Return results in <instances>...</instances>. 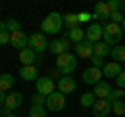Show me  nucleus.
<instances>
[{
	"instance_id": "nucleus-3",
	"label": "nucleus",
	"mask_w": 125,
	"mask_h": 117,
	"mask_svg": "<svg viewBox=\"0 0 125 117\" xmlns=\"http://www.w3.org/2000/svg\"><path fill=\"white\" fill-rule=\"evenodd\" d=\"M77 67V57L73 52H65L61 57H56V69L62 73V75H71Z\"/></svg>"
},
{
	"instance_id": "nucleus-35",
	"label": "nucleus",
	"mask_w": 125,
	"mask_h": 117,
	"mask_svg": "<svg viewBox=\"0 0 125 117\" xmlns=\"http://www.w3.org/2000/svg\"><path fill=\"white\" fill-rule=\"evenodd\" d=\"M10 44V34L9 32H0V46Z\"/></svg>"
},
{
	"instance_id": "nucleus-30",
	"label": "nucleus",
	"mask_w": 125,
	"mask_h": 117,
	"mask_svg": "<svg viewBox=\"0 0 125 117\" xmlns=\"http://www.w3.org/2000/svg\"><path fill=\"white\" fill-rule=\"evenodd\" d=\"M113 113H115V115H125V103L123 100H117V103H113Z\"/></svg>"
},
{
	"instance_id": "nucleus-32",
	"label": "nucleus",
	"mask_w": 125,
	"mask_h": 117,
	"mask_svg": "<svg viewBox=\"0 0 125 117\" xmlns=\"http://www.w3.org/2000/svg\"><path fill=\"white\" fill-rule=\"evenodd\" d=\"M90 61H92V67H98V69H102L104 65H106V63H104V58L102 57H96V54H94Z\"/></svg>"
},
{
	"instance_id": "nucleus-11",
	"label": "nucleus",
	"mask_w": 125,
	"mask_h": 117,
	"mask_svg": "<svg viewBox=\"0 0 125 117\" xmlns=\"http://www.w3.org/2000/svg\"><path fill=\"white\" fill-rule=\"evenodd\" d=\"M10 46L17 48L19 52L25 50V48H29V36H27L25 32H15V34H10Z\"/></svg>"
},
{
	"instance_id": "nucleus-37",
	"label": "nucleus",
	"mask_w": 125,
	"mask_h": 117,
	"mask_svg": "<svg viewBox=\"0 0 125 117\" xmlns=\"http://www.w3.org/2000/svg\"><path fill=\"white\" fill-rule=\"evenodd\" d=\"M115 82H117V88H121V90H125V69L121 71V75L117 77Z\"/></svg>"
},
{
	"instance_id": "nucleus-40",
	"label": "nucleus",
	"mask_w": 125,
	"mask_h": 117,
	"mask_svg": "<svg viewBox=\"0 0 125 117\" xmlns=\"http://www.w3.org/2000/svg\"><path fill=\"white\" fill-rule=\"evenodd\" d=\"M2 117H17V115H13V113H10V115H2Z\"/></svg>"
},
{
	"instance_id": "nucleus-17",
	"label": "nucleus",
	"mask_w": 125,
	"mask_h": 117,
	"mask_svg": "<svg viewBox=\"0 0 125 117\" xmlns=\"http://www.w3.org/2000/svg\"><path fill=\"white\" fill-rule=\"evenodd\" d=\"M92 15H94V19H98V21H102V19H108V21H111V9H108L106 2H96Z\"/></svg>"
},
{
	"instance_id": "nucleus-27",
	"label": "nucleus",
	"mask_w": 125,
	"mask_h": 117,
	"mask_svg": "<svg viewBox=\"0 0 125 117\" xmlns=\"http://www.w3.org/2000/svg\"><path fill=\"white\" fill-rule=\"evenodd\" d=\"M29 117H48V111H46L44 105H31L29 107Z\"/></svg>"
},
{
	"instance_id": "nucleus-39",
	"label": "nucleus",
	"mask_w": 125,
	"mask_h": 117,
	"mask_svg": "<svg viewBox=\"0 0 125 117\" xmlns=\"http://www.w3.org/2000/svg\"><path fill=\"white\" fill-rule=\"evenodd\" d=\"M121 27H123V32H125V19H123V23H121Z\"/></svg>"
},
{
	"instance_id": "nucleus-31",
	"label": "nucleus",
	"mask_w": 125,
	"mask_h": 117,
	"mask_svg": "<svg viewBox=\"0 0 125 117\" xmlns=\"http://www.w3.org/2000/svg\"><path fill=\"white\" fill-rule=\"evenodd\" d=\"M90 19H94V15L88 13V11H83V13H77V21H79V25H81V23H88Z\"/></svg>"
},
{
	"instance_id": "nucleus-25",
	"label": "nucleus",
	"mask_w": 125,
	"mask_h": 117,
	"mask_svg": "<svg viewBox=\"0 0 125 117\" xmlns=\"http://www.w3.org/2000/svg\"><path fill=\"white\" fill-rule=\"evenodd\" d=\"M96 100H98V98L94 96V92H83V94H81V98H79V105H81L83 109H88V107L92 109Z\"/></svg>"
},
{
	"instance_id": "nucleus-14",
	"label": "nucleus",
	"mask_w": 125,
	"mask_h": 117,
	"mask_svg": "<svg viewBox=\"0 0 125 117\" xmlns=\"http://www.w3.org/2000/svg\"><path fill=\"white\" fill-rule=\"evenodd\" d=\"M75 57H81V58H92L94 57V44H90L88 40L75 44Z\"/></svg>"
},
{
	"instance_id": "nucleus-8",
	"label": "nucleus",
	"mask_w": 125,
	"mask_h": 117,
	"mask_svg": "<svg viewBox=\"0 0 125 117\" xmlns=\"http://www.w3.org/2000/svg\"><path fill=\"white\" fill-rule=\"evenodd\" d=\"M48 38H46V34H31L29 36V48L33 50L36 54H40V52H44L46 48H48Z\"/></svg>"
},
{
	"instance_id": "nucleus-13",
	"label": "nucleus",
	"mask_w": 125,
	"mask_h": 117,
	"mask_svg": "<svg viewBox=\"0 0 125 117\" xmlns=\"http://www.w3.org/2000/svg\"><path fill=\"white\" fill-rule=\"evenodd\" d=\"M81 80H83L85 84L96 86L98 82H102V69H98V67H88L83 73H81Z\"/></svg>"
},
{
	"instance_id": "nucleus-20",
	"label": "nucleus",
	"mask_w": 125,
	"mask_h": 117,
	"mask_svg": "<svg viewBox=\"0 0 125 117\" xmlns=\"http://www.w3.org/2000/svg\"><path fill=\"white\" fill-rule=\"evenodd\" d=\"M0 32H9V34H15V32H21V25H19L17 19H6V21L0 23Z\"/></svg>"
},
{
	"instance_id": "nucleus-19",
	"label": "nucleus",
	"mask_w": 125,
	"mask_h": 117,
	"mask_svg": "<svg viewBox=\"0 0 125 117\" xmlns=\"http://www.w3.org/2000/svg\"><path fill=\"white\" fill-rule=\"evenodd\" d=\"M19 61H21L23 67H25V65H36L38 54L33 52L31 48H25V50H21V52H19Z\"/></svg>"
},
{
	"instance_id": "nucleus-42",
	"label": "nucleus",
	"mask_w": 125,
	"mask_h": 117,
	"mask_svg": "<svg viewBox=\"0 0 125 117\" xmlns=\"http://www.w3.org/2000/svg\"><path fill=\"white\" fill-rule=\"evenodd\" d=\"M123 11H125V9H123Z\"/></svg>"
},
{
	"instance_id": "nucleus-4",
	"label": "nucleus",
	"mask_w": 125,
	"mask_h": 117,
	"mask_svg": "<svg viewBox=\"0 0 125 117\" xmlns=\"http://www.w3.org/2000/svg\"><path fill=\"white\" fill-rule=\"evenodd\" d=\"M67 107V96L65 94H61V92H52V94L46 98V111H50V113H58V111H62V109Z\"/></svg>"
},
{
	"instance_id": "nucleus-36",
	"label": "nucleus",
	"mask_w": 125,
	"mask_h": 117,
	"mask_svg": "<svg viewBox=\"0 0 125 117\" xmlns=\"http://www.w3.org/2000/svg\"><path fill=\"white\" fill-rule=\"evenodd\" d=\"M48 77H50V80H56V82H58V80L62 77V73L58 71L56 67H52V69H50V73H48Z\"/></svg>"
},
{
	"instance_id": "nucleus-12",
	"label": "nucleus",
	"mask_w": 125,
	"mask_h": 117,
	"mask_svg": "<svg viewBox=\"0 0 125 117\" xmlns=\"http://www.w3.org/2000/svg\"><path fill=\"white\" fill-rule=\"evenodd\" d=\"M111 111H113V105L108 103L106 98H98L94 103V107H92V115L94 117H108Z\"/></svg>"
},
{
	"instance_id": "nucleus-18",
	"label": "nucleus",
	"mask_w": 125,
	"mask_h": 117,
	"mask_svg": "<svg viewBox=\"0 0 125 117\" xmlns=\"http://www.w3.org/2000/svg\"><path fill=\"white\" fill-rule=\"evenodd\" d=\"M111 84H108V82H98V84L94 86V96H96V98H108V94H111Z\"/></svg>"
},
{
	"instance_id": "nucleus-23",
	"label": "nucleus",
	"mask_w": 125,
	"mask_h": 117,
	"mask_svg": "<svg viewBox=\"0 0 125 117\" xmlns=\"http://www.w3.org/2000/svg\"><path fill=\"white\" fill-rule=\"evenodd\" d=\"M62 23L67 25V32H71V29H77V27H79V21H77V15H75V13L62 15Z\"/></svg>"
},
{
	"instance_id": "nucleus-7",
	"label": "nucleus",
	"mask_w": 125,
	"mask_h": 117,
	"mask_svg": "<svg viewBox=\"0 0 125 117\" xmlns=\"http://www.w3.org/2000/svg\"><path fill=\"white\" fill-rule=\"evenodd\" d=\"M48 48H50L52 54L61 57V54H65V52H71V42H69L67 38H54V40H50Z\"/></svg>"
},
{
	"instance_id": "nucleus-9",
	"label": "nucleus",
	"mask_w": 125,
	"mask_h": 117,
	"mask_svg": "<svg viewBox=\"0 0 125 117\" xmlns=\"http://www.w3.org/2000/svg\"><path fill=\"white\" fill-rule=\"evenodd\" d=\"M36 88H38V94H44V96H50L52 92H56V84H54V80H50L48 75H42L38 77L36 82Z\"/></svg>"
},
{
	"instance_id": "nucleus-29",
	"label": "nucleus",
	"mask_w": 125,
	"mask_h": 117,
	"mask_svg": "<svg viewBox=\"0 0 125 117\" xmlns=\"http://www.w3.org/2000/svg\"><path fill=\"white\" fill-rule=\"evenodd\" d=\"M108 4V9H111V13H123V9H125V2H121V0H108L106 2Z\"/></svg>"
},
{
	"instance_id": "nucleus-21",
	"label": "nucleus",
	"mask_w": 125,
	"mask_h": 117,
	"mask_svg": "<svg viewBox=\"0 0 125 117\" xmlns=\"http://www.w3.org/2000/svg\"><path fill=\"white\" fill-rule=\"evenodd\" d=\"M62 38H67L69 42H75V44H79V42L85 40V32L81 29V27H77V29H71V32H67Z\"/></svg>"
},
{
	"instance_id": "nucleus-33",
	"label": "nucleus",
	"mask_w": 125,
	"mask_h": 117,
	"mask_svg": "<svg viewBox=\"0 0 125 117\" xmlns=\"http://www.w3.org/2000/svg\"><path fill=\"white\" fill-rule=\"evenodd\" d=\"M46 98H48V96H44V94H38V92H36L33 96H31L33 105H44V107H46Z\"/></svg>"
},
{
	"instance_id": "nucleus-22",
	"label": "nucleus",
	"mask_w": 125,
	"mask_h": 117,
	"mask_svg": "<svg viewBox=\"0 0 125 117\" xmlns=\"http://www.w3.org/2000/svg\"><path fill=\"white\" fill-rule=\"evenodd\" d=\"M111 57H113V61L115 63H125V46L123 44H117V46H113L111 48Z\"/></svg>"
},
{
	"instance_id": "nucleus-5",
	"label": "nucleus",
	"mask_w": 125,
	"mask_h": 117,
	"mask_svg": "<svg viewBox=\"0 0 125 117\" xmlns=\"http://www.w3.org/2000/svg\"><path fill=\"white\" fill-rule=\"evenodd\" d=\"M21 103H23L21 92H9L4 98V105H2V115H10L17 107H21Z\"/></svg>"
},
{
	"instance_id": "nucleus-41",
	"label": "nucleus",
	"mask_w": 125,
	"mask_h": 117,
	"mask_svg": "<svg viewBox=\"0 0 125 117\" xmlns=\"http://www.w3.org/2000/svg\"><path fill=\"white\" fill-rule=\"evenodd\" d=\"M0 11H2V9H0Z\"/></svg>"
},
{
	"instance_id": "nucleus-24",
	"label": "nucleus",
	"mask_w": 125,
	"mask_h": 117,
	"mask_svg": "<svg viewBox=\"0 0 125 117\" xmlns=\"http://www.w3.org/2000/svg\"><path fill=\"white\" fill-rule=\"evenodd\" d=\"M94 54H96V57L106 58L108 54H111V46H108L106 42H98V44H94Z\"/></svg>"
},
{
	"instance_id": "nucleus-2",
	"label": "nucleus",
	"mask_w": 125,
	"mask_h": 117,
	"mask_svg": "<svg viewBox=\"0 0 125 117\" xmlns=\"http://www.w3.org/2000/svg\"><path fill=\"white\" fill-rule=\"evenodd\" d=\"M62 15L61 13H50L44 17V21H42V34H58L62 29Z\"/></svg>"
},
{
	"instance_id": "nucleus-16",
	"label": "nucleus",
	"mask_w": 125,
	"mask_h": 117,
	"mask_svg": "<svg viewBox=\"0 0 125 117\" xmlns=\"http://www.w3.org/2000/svg\"><path fill=\"white\" fill-rule=\"evenodd\" d=\"M19 75H21V80L25 82H38V67L36 65H25V67H19Z\"/></svg>"
},
{
	"instance_id": "nucleus-15",
	"label": "nucleus",
	"mask_w": 125,
	"mask_h": 117,
	"mask_svg": "<svg viewBox=\"0 0 125 117\" xmlns=\"http://www.w3.org/2000/svg\"><path fill=\"white\" fill-rule=\"evenodd\" d=\"M121 71H123L121 65L115 63V61H111V63H106V65L102 67V75L106 77V80H117V77L121 75Z\"/></svg>"
},
{
	"instance_id": "nucleus-28",
	"label": "nucleus",
	"mask_w": 125,
	"mask_h": 117,
	"mask_svg": "<svg viewBox=\"0 0 125 117\" xmlns=\"http://www.w3.org/2000/svg\"><path fill=\"white\" fill-rule=\"evenodd\" d=\"M123 96H125V90H121V88H113L106 100L113 105V103H117V100H123Z\"/></svg>"
},
{
	"instance_id": "nucleus-6",
	"label": "nucleus",
	"mask_w": 125,
	"mask_h": 117,
	"mask_svg": "<svg viewBox=\"0 0 125 117\" xmlns=\"http://www.w3.org/2000/svg\"><path fill=\"white\" fill-rule=\"evenodd\" d=\"M102 38H104V25L102 23H92V25H88V29H85V40L90 44H98V42H102Z\"/></svg>"
},
{
	"instance_id": "nucleus-1",
	"label": "nucleus",
	"mask_w": 125,
	"mask_h": 117,
	"mask_svg": "<svg viewBox=\"0 0 125 117\" xmlns=\"http://www.w3.org/2000/svg\"><path fill=\"white\" fill-rule=\"evenodd\" d=\"M123 27L121 25H117V23H104V38H102V42H106L108 46H117V44H121V38H123Z\"/></svg>"
},
{
	"instance_id": "nucleus-34",
	"label": "nucleus",
	"mask_w": 125,
	"mask_h": 117,
	"mask_svg": "<svg viewBox=\"0 0 125 117\" xmlns=\"http://www.w3.org/2000/svg\"><path fill=\"white\" fill-rule=\"evenodd\" d=\"M123 13H121V11H119V13H111V23H117V25H121V23H123Z\"/></svg>"
},
{
	"instance_id": "nucleus-38",
	"label": "nucleus",
	"mask_w": 125,
	"mask_h": 117,
	"mask_svg": "<svg viewBox=\"0 0 125 117\" xmlns=\"http://www.w3.org/2000/svg\"><path fill=\"white\" fill-rule=\"evenodd\" d=\"M4 98H6V94L2 90H0V107H2V105H4Z\"/></svg>"
},
{
	"instance_id": "nucleus-10",
	"label": "nucleus",
	"mask_w": 125,
	"mask_h": 117,
	"mask_svg": "<svg viewBox=\"0 0 125 117\" xmlns=\"http://www.w3.org/2000/svg\"><path fill=\"white\" fill-rule=\"evenodd\" d=\"M75 88H77V84H75V80H73L71 75H62L61 80L56 82V90L61 92V94H73L75 92Z\"/></svg>"
},
{
	"instance_id": "nucleus-26",
	"label": "nucleus",
	"mask_w": 125,
	"mask_h": 117,
	"mask_svg": "<svg viewBox=\"0 0 125 117\" xmlns=\"http://www.w3.org/2000/svg\"><path fill=\"white\" fill-rule=\"evenodd\" d=\"M13 80L15 77L10 75V73H2V75H0V90L2 92L10 90V88H13Z\"/></svg>"
}]
</instances>
